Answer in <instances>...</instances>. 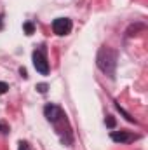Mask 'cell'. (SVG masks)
Wrapping results in <instances>:
<instances>
[{"label":"cell","mask_w":148,"mask_h":150,"mask_svg":"<svg viewBox=\"0 0 148 150\" xmlns=\"http://www.w3.org/2000/svg\"><path fill=\"white\" fill-rule=\"evenodd\" d=\"M98 67L108 75H113L115 67H117V54L111 51L110 47H101L98 54Z\"/></svg>","instance_id":"1"},{"label":"cell","mask_w":148,"mask_h":150,"mask_svg":"<svg viewBox=\"0 0 148 150\" xmlns=\"http://www.w3.org/2000/svg\"><path fill=\"white\" fill-rule=\"evenodd\" d=\"M0 28H2V21H0Z\"/></svg>","instance_id":"12"},{"label":"cell","mask_w":148,"mask_h":150,"mask_svg":"<svg viewBox=\"0 0 148 150\" xmlns=\"http://www.w3.org/2000/svg\"><path fill=\"white\" fill-rule=\"evenodd\" d=\"M7 89H9V86H7L5 82H0V94H5Z\"/></svg>","instance_id":"7"},{"label":"cell","mask_w":148,"mask_h":150,"mask_svg":"<svg viewBox=\"0 0 148 150\" xmlns=\"http://www.w3.org/2000/svg\"><path fill=\"white\" fill-rule=\"evenodd\" d=\"M44 115H45V119H47L49 122H56V120H59V119L63 117V110H61L58 105L49 103V105H45V108H44Z\"/></svg>","instance_id":"4"},{"label":"cell","mask_w":148,"mask_h":150,"mask_svg":"<svg viewBox=\"0 0 148 150\" xmlns=\"http://www.w3.org/2000/svg\"><path fill=\"white\" fill-rule=\"evenodd\" d=\"M18 150H30V145L26 142H19V149Z\"/></svg>","instance_id":"9"},{"label":"cell","mask_w":148,"mask_h":150,"mask_svg":"<svg viewBox=\"0 0 148 150\" xmlns=\"http://www.w3.org/2000/svg\"><path fill=\"white\" fill-rule=\"evenodd\" d=\"M136 138H138V136L132 134V133H129V131H113V133H111V140L117 142V143H131V142H134Z\"/></svg>","instance_id":"5"},{"label":"cell","mask_w":148,"mask_h":150,"mask_svg":"<svg viewBox=\"0 0 148 150\" xmlns=\"http://www.w3.org/2000/svg\"><path fill=\"white\" fill-rule=\"evenodd\" d=\"M106 126H108V127H113V126H115V119H113L111 115L106 117Z\"/></svg>","instance_id":"8"},{"label":"cell","mask_w":148,"mask_h":150,"mask_svg":"<svg viewBox=\"0 0 148 150\" xmlns=\"http://www.w3.org/2000/svg\"><path fill=\"white\" fill-rule=\"evenodd\" d=\"M52 32L56 35H68L72 32V21L68 18H58L52 21Z\"/></svg>","instance_id":"3"},{"label":"cell","mask_w":148,"mask_h":150,"mask_svg":"<svg viewBox=\"0 0 148 150\" xmlns=\"http://www.w3.org/2000/svg\"><path fill=\"white\" fill-rule=\"evenodd\" d=\"M0 131H2V133H7V131H9V127H7V126H4V124H0Z\"/></svg>","instance_id":"11"},{"label":"cell","mask_w":148,"mask_h":150,"mask_svg":"<svg viewBox=\"0 0 148 150\" xmlns=\"http://www.w3.org/2000/svg\"><path fill=\"white\" fill-rule=\"evenodd\" d=\"M33 67L38 74L47 75L49 74V63H47V56L44 49H37L33 51Z\"/></svg>","instance_id":"2"},{"label":"cell","mask_w":148,"mask_h":150,"mask_svg":"<svg viewBox=\"0 0 148 150\" xmlns=\"http://www.w3.org/2000/svg\"><path fill=\"white\" fill-rule=\"evenodd\" d=\"M23 28H25L26 35H32V33H33V25H32V23H25V26H23Z\"/></svg>","instance_id":"6"},{"label":"cell","mask_w":148,"mask_h":150,"mask_svg":"<svg viewBox=\"0 0 148 150\" xmlns=\"http://www.w3.org/2000/svg\"><path fill=\"white\" fill-rule=\"evenodd\" d=\"M37 89L40 91V93H45V91H47V86H45V84H38Z\"/></svg>","instance_id":"10"}]
</instances>
